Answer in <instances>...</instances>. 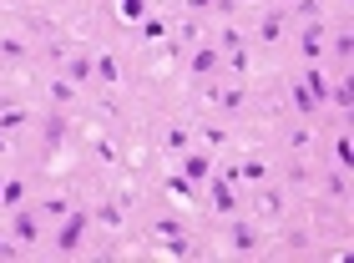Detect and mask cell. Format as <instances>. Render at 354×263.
I'll return each instance as SVG.
<instances>
[{
  "label": "cell",
  "mask_w": 354,
  "mask_h": 263,
  "mask_svg": "<svg viewBox=\"0 0 354 263\" xmlns=\"http://www.w3.org/2000/svg\"><path fill=\"white\" fill-rule=\"evenodd\" d=\"M46 96H51V102L56 107H76V102H82V87H76V81H66V76H51V81H46Z\"/></svg>",
  "instance_id": "cell-17"
},
{
  "label": "cell",
  "mask_w": 354,
  "mask_h": 263,
  "mask_svg": "<svg viewBox=\"0 0 354 263\" xmlns=\"http://www.w3.org/2000/svg\"><path fill=\"white\" fill-rule=\"evenodd\" d=\"M228 248H233V253H259V248H263L259 228H253V223H243L238 212H233V228H228Z\"/></svg>",
  "instance_id": "cell-14"
},
{
  "label": "cell",
  "mask_w": 354,
  "mask_h": 263,
  "mask_svg": "<svg viewBox=\"0 0 354 263\" xmlns=\"http://www.w3.org/2000/svg\"><path fill=\"white\" fill-rule=\"evenodd\" d=\"M279 243H283V248H288V253H304V248H309V243H314V238H309V233H304V228H283V238H279Z\"/></svg>",
  "instance_id": "cell-37"
},
{
  "label": "cell",
  "mask_w": 354,
  "mask_h": 263,
  "mask_svg": "<svg viewBox=\"0 0 354 263\" xmlns=\"http://www.w3.org/2000/svg\"><path fill=\"white\" fill-rule=\"evenodd\" d=\"M213 46H218V51H238V46H248V36H243V30H238V26H223Z\"/></svg>",
  "instance_id": "cell-33"
},
{
  "label": "cell",
  "mask_w": 354,
  "mask_h": 263,
  "mask_svg": "<svg viewBox=\"0 0 354 263\" xmlns=\"http://www.w3.org/2000/svg\"><path fill=\"white\" fill-rule=\"evenodd\" d=\"M91 152H96L102 167H122V152H117V142H111V137H91Z\"/></svg>",
  "instance_id": "cell-29"
},
{
  "label": "cell",
  "mask_w": 354,
  "mask_h": 263,
  "mask_svg": "<svg viewBox=\"0 0 354 263\" xmlns=\"http://www.w3.org/2000/svg\"><path fill=\"white\" fill-rule=\"evenodd\" d=\"M183 6H187V15H207V10L228 15V10H238V0H183Z\"/></svg>",
  "instance_id": "cell-31"
},
{
  "label": "cell",
  "mask_w": 354,
  "mask_h": 263,
  "mask_svg": "<svg viewBox=\"0 0 354 263\" xmlns=\"http://www.w3.org/2000/svg\"><path fill=\"white\" fill-rule=\"evenodd\" d=\"M111 10H117L122 26H142L152 15V0H111Z\"/></svg>",
  "instance_id": "cell-20"
},
{
  "label": "cell",
  "mask_w": 354,
  "mask_h": 263,
  "mask_svg": "<svg viewBox=\"0 0 354 263\" xmlns=\"http://www.w3.org/2000/svg\"><path fill=\"white\" fill-rule=\"evenodd\" d=\"M329 102H334V111H339V117H349V102H354L349 81H334V87H329Z\"/></svg>",
  "instance_id": "cell-34"
},
{
  "label": "cell",
  "mask_w": 354,
  "mask_h": 263,
  "mask_svg": "<svg viewBox=\"0 0 354 263\" xmlns=\"http://www.w3.org/2000/svg\"><path fill=\"white\" fill-rule=\"evenodd\" d=\"M288 36V10H268L259 21V46H283Z\"/></svg>",
  "instance_id": "cell-16"
},
{
  "label": "cell",
  "mask_w": 354,
  "mask_h": 263,
  "mask_svg": "<svg viewBox=\"0 0 354 263\" xmlns=\"http://www.w3.org/2000/svg\"><path fill=\"white\" fill-rule=\"evenodd\" d=\"M259 218H273V223L288 218V192L273 183V177H268V183H259Z\"/></svg>",
  "instance_id": "cell-9"
},
{
  "label": "cell",
  "mask_w": 354,
  "mask_h": 263,
  "mask_svg": "<svg viewBox=\"0 0 354 263\" xmlns=\"http://www.w3.org/2000/svg\"><path fill=\"white\" fill-rule=\"evenodd\" d=\"M283 91H288V102H294V111H299V122H314L319 111H324V107H319L314 96H309V87H304V81H288V76H283Z\"/></svg>",
  "instance_id": "cell-15"
},
{
  "label": "cell",
  "mask_w": 354,
  "mask_h": 263,
  "mask_svg": "<svg viewBox=\"0 0 354 263\" xmlns=\"http://www.w3.org/2000/svg\"><path fill=\"white\" fill-rule=\"evenodd\" d=\"M157 147H162V157H183L187 147H192V127L187 122H167L162 137H157Z\"/></svg>",
  "instance_id": "cell-13"
},
{
  "label": "cell",
  "mask_w": 354,
  "mask_h": 263,
  "mask_svg": "<svg viewBox=\"0 0 354 263\" xmlns=\"http://www.w3.org/2000/svg\"><path fill=\"white\" fill-rule=\"evenodd\" d=\"M66 81H76V87H96V56L86 51V46H82V51H71L66 56Z\"/></svg>",
  "instance_id": "cell-12"
},
{
  "label": "cell",
  "mask_w": 354,
  "mask_h": 263,
  "mask_svg": "<svg viewBox=\"0 0 354 263\" xmlns=\"http://www.w3.org/2000/svg\"><path fill=\"white\" fill-rule=\"evenodd\" d=\"M10 152V137H6V132H0V157H6Z\"/></svg>",
  "instance_id": "cell-41"
},
{
  "label": "cell",
  "mask_w": 354,
  "mask_h": 263,
  "mask_svg": "<svg viewBox=\"0 0 354 263\" xmlns=\"http://www.w3.org/2000/svg\"><path fill=\"white\" fill-rule=\"evenodd\" d=\"M203 192H207V208L218 212V218H233V212H243V197H238V188L228 183V177H207L203 183Z\"/></svg>",
  "instance_id": "cell-3"
},
{
  "label": "cell",
  "mask_w": 354,
  "mask_h": 263,
  "mask_svg": "<svg viewBox=\"0 0 354 263\" xmlns=\"http://www.w3.org/2000/svg\"><path fill=\"white\" fill-rule=\"evenodd\" d=\"M223 71H228V76H248V71H253L248 46H238V51H223Z\"/></svg>",
  "instance_id": "cell-27"
},
{
  "label": "cell",
  "mask_w": 354,
  "mask_h": 263,
  "mask_svg": "<svg viewBox=\"0 0 354 263\" xmlns=\"http://www.w3.org/2000/svg\"><path fill=\"white\" fill-rule=\"evenodd\" d=\"M71 208H76V203H71V197H61V192H56V197H41V203H36V212H41V218H56V223L66 218Z\"/></svg>",
  "instance_id": "cell-28"
},
{
  "label": "cell",
  "mask_w": 354,
  "mask_h": 263,
  "mask_svg": "<svg viewBox=\"0 0 354 263\" xmlns=\"http://www.w3.org/2000/svg\"><path fill=\"white\" fill-rule=\"evenodd\" d=\"M192 137H198L207 152H218V147H228V132H223L218 122H192Z\"/></svg>",
  "instance_id": "cell-24"
},
{
  "label": "cell",
  "mask_w": 354,
  "mask_h": 263,
  "mask_svg": "<svg viewBox=\"0 0 354 263\" xmlns=\"http://www.w3.org/2000/svg\"><path fill=\"white\" fill-rule=\"evenodd\" d=\"M137 36H142V46H167V36H172V26L162 21V15H147V21L137 26Z\"/></svg>",
  "instance_id": "cell-23"
},
{
  "label": "cell",
  "mask_w": 354,
  "mask_h": 263,
  "mask_svg": "<svg viewBox=\"0 0 354 263\" xmlns=\"http://www.w3.org/2000/svg\"><path fill=\"white\" fill-rule=\"evenodd\" d=\"M86 233H91V212H86V208H71L66 218H61V228H56L51 248H56L61 258H76V253L86 248Z\"/></svg>",
  "instance_id": "cell-2"
},
{
  "label": "cell",
  "mask_w": 354,
  "mask_h": 263,
  "mask_svg": "<svg viewBox=\"0 0 354 263\" xmlns=\"http://www.w3.org/2000/svg\"><path fill=\"white\" fill-rule=\"evenodd\" d=\"M329 51L339 56V61H349V56H354V36H349V30H339V36H329Z\"/></svg>",
  "instance_id": "cell-39"
},
{
  "label": "cell",
  "mask_w": 354,
  "mask_h": 263,
  "mask_svg": "<svg viewBox=\"0 0 354 263\" xmlns=\"http://www.w3.org/2000/svg\"><path fill=\"white\" fill-rule=\"evenodd\" d=\"M10 238L21 243V248H41V212L15 208V212H10Z\"/></svg>",
  "instance_id": "cell-8"
},
{
  "label": "cell",
  "mask_w": 354,
  "mask_h": 263,
  "mask_svg": "<svg viewBox=\"0 0 354 263\" xmlns=\"http://www.w3.org/2000/svg\"><path fill=\"white\" fill-rule=\"evenodd\" d=\"M243 6H248V0H243Z\"/></svg>",
  "instance_id": "cell-43"
},
{
  "label": "cell",
  "mask_w": 354,
  "mask_h": 263,
  "mask_svg": "<svg viewBox=\"0 0 354 263\" xmlns=\"http://www.w3.org/2000/svg\"><path fill=\"white\" fill-rule=\"evenodd\" d=\"M198 87H203V102H213L223 117H243V111L253 107L243 76H238V81H198Z\"/></svg>",
  "instance_id": "cell-1"
},
{
  "label": "cell",
  "mask_w": 354,
  "mask_h": 263,
  "mask_svg": "<svg viewBox=\"0 0 354 263\" xmlns=\"http://www.w3.org/2000/svg\"><path fill=\"white\" fill-rule=\"evenodd\" d=\"M26 56H30V41L15 36V30H6V36H0V61L15 66V61H26Z\"/></svg>",
  "instance_id": "cell-25"
},
{
  "label": "cell",
  "mask_w": 354,
  "mask_h": 263,
  "mask_svg": "<svg viewBox=\"0 0 354 263\" xmlns=\"http://www.w3.org/2000/svg\"><path fill=\"white\" fill-rule=\"evenodd\" d=\"M177 233H187L183 218H172V212L167 218H152V238H177Z\"/></svg>",
  "instance_id": "cell-35"
},
{
  "label": "cell",
  "mask_w": 354,
  "mask_h": 263,
  "mask_svg": "<svg viewBox=\"0 0 354 263\" xmlns=\"http://www.w3.org/2000/svg\"><path fill=\"white\" fill-rule=\"evenodd\" d=\"M299 81L309 87V96H314L319 107L329 102V87H334V81H329V71H324V66H304V76H299Z\"/></svg>",
  "instance_id": "cell-19"
},
{
  "label": "cell",
  "mask_w": 354,
  "mask_h": 263,
  "mask_svg": "<svg viewBox=\"0 0 354 263\" xmlns=\"http://www.w3.org/2000/svg\"><path fill=\"white\" fill-rule=\"evenodd\" d=\"M299 56L309 61V66H324V56H329V26L324 21H304V30H299Z\"/></svg>",
  "instance_id": "cell-4"
},
{
  "label": "cell",
  "mask_w": 354,
  "mask_h": 263,
  "mask_svg": "<svg viewBox=\"0 0 354 263\" xmlns=\"http://www.w3.org/2000/svg\"><path fill=\"white\" fill-rule=\"evenodd\" d=\"M309 147H314V132H309V127L288 132V152H294V157H304V152H309Z\"/></svg>",
  "instance_id": "cell-38"
},
{
  "label": "cell",
  "mask_w": 354,
  "mask_h": 263,
  "mask_svg": "<svg viewBox=\"0 0 354 263\" xmlns=\"http://www.w3.org/2000/svg\"><path fill=\"white\" fill-rule=\"evenodd\" d=\"M41 142L46 147H61V142H66L71 137V117H66V107H51V111H41Z\"/></svg>",
  "instance_id": "cell-10"
},
{
  "label": "cell",
  "mask_w": 354,
  "mask_h": 263,
  "mask_svg": "<svg viewBox=\"0 0 354 263\" xmlns=\"http://www.w3.org/2000/svg\"><path fill=\"white\" fill-rule=\"evenodd\" d=\"M177 41H183V46H198V41H207L198 15H183V26H177Z\"/></svg>",
  "instance_id": "cell-32"
},
{
  "label": "cell",
  "mask_w": 354,
  "mask_h": 263,
  "mask_svg": "<svg viewBox=\"0 0 354 263\" xmlns=\"http://www.w3.org/2000/svg\"><path fill=\"white\" fill-rule=\"evenodd\" d=\"M218 71H223V51H218L213 41H198V46L187 51V76H192V81H213Z\"/></svg>",
  "instance_id": "cell-5"
},
{
  "label": "cell",
  "mask_w": 354,
  "mask_h": 263,
  "mask_svg": "<svg viewBox=\"0 0 354 263\" xmlns=\"http://www.w3.org/2000/svg\"><path fill=\"white\" fill-rule=\"evenodd\" d=\"M96 87H102V91H117L122 87V61L111 56V51L96 56Z\"/></svg>",
  "instance_id": "cell-18"
},
{
  "label": "cell",
  "mask_w": 354,
  "mask_h": 263,
  "mask_svg": "<svg viewBox=\"0 0 354 263\" xmlns=\"http://www.w3.org/2000/svg\"><path fill=\"white\" fill-rule=\"evenodd\" d=\"M324 197L329 203H349V167H329L324 172Z\"/></svg>",
  "instance_id": "cell-21"
},
{
  "label": "cell",
  "mask_w": 354,
  "mask_h": 263,
  "mask_svg": "<svg viewBox=\"0 0 354 263\" xmlns=\"http://www.w3.org/2000/svg\"><path fill=\"white\" fill-rule=\"evenodd\" d=\"M0 208L6 212L26 208V177H0Z\"/></svg>",
  "instance_id": "cell-22"
},
{
  "label": "cell",
  "mask_w": 354,
  "mask_h": 263,
  "mask_svg": "<svg viewBox=\"0 0 354 263\" xmlns=\"http://www.w3.org/2000/svg\"><path fill=\"white\" fill-rule=\"evenodd\" d=\"M177 172H183V177H192V183H207V177H213L218 172V157L213 152H207V147H187V152L183 157H177Z\"/></svg>",
  "instance_id": "cell-7"
},
{
  "label": "cell",
  "mask_w": 354,
  "mask_h": 263,
  "mask_svg": "<svg viewBox=\"0 0 354 263\" xmlns=\"http://www.w3.org/2000/svg\"><path fill=\"white\" fill-rule=\"evenodd\" d=\"M15 253H21V243H15L10 233H0V258H15Z\"/></svg>",
  "instance_id": "cell-40"
},
{
  "label": "cell",
  "mask_w": 354,
  "mask_h": 263,
  "mask_svg": "<svg viewBox=\"0 0 354 263\" xmlns=\"http://www.w3.org/2000/svg\"><path fill=\"white\" fill-rule=\"evenodd\" d=\"M30 122H36V117H30L26 107H0V132H6V137H10V132H26Z\"/></svg>",
  "instance_id": "cell-26"
},
{
  "label": "cell",
  "mask_w": 354,
  "mask_h": 263,
  "mask_svg": "<svg viewBox=\"0 0 354 263\" xmlns=\"http://www.w3.org/2000/svg\"><path fill=\"white\" fill-rule=\"evenodd\" d=\"M162 192L177 208H198V197H203V188L192 183V177H183V172H162Z\"/></svg>",
  "instance_id": "cell-11"
},
{
  "label": "cell",
  "mask_w": 354,
  "mask_h": 263,
  "mask_svg": "<svg viewBox=\"0 0 354 263\" xmlns=\"http://www.w3.org/2000/svg\"><path fill=\"white\" fill-rule=\"evenodd\" d=\"M288 10H294L299 21H324V0H294Z\"/></svg>",
  "instance_id": "cell-36"
},
{
  "label": "cell",
  "mask_w": 354,
  "mask_h": 263,
  "mask_svg": "<svg viewBox=\"0 0 354 263\" xmlns=\"http://www.w3.org/2000/svg\"><path fill=\"white\" fill-rule=\"evenodd\" d=\"M127 212H132V192H111V197H102V203H96V212H91V218L102 223L106 233H122Z\"/></svg>",
  "instance_id": "cell-6"
},
{
  "label": "cell",
  "mask_w": 354,
  "mask_h": 263,
  "mask_svg": "<svg viewBox=\"0 0 354 263\" xmlns=\"http://www.w3.org/2000/svg\"><path fill=\"white\" fill-rule=\"evenodd\" d=\"M279 6H283V10H288V6H294V0H279Z\"/></svg>",
  "instance_id": "cell-42"
},
{
  "label": "cell",
  "mask_w": 354,
  "mask_h": 263,
  "mask_svg": "<svg viewBox=\"0 0 354 263\" xmlns=\"http://www.w3.org/2000/svg\"><path fill=\"white\" fill-rule=\"evenodd\" d=\"M329 157H334V167H354V142H349V132H339V137H334Z\"/></svg>",
  "instance_id": "cell-30"
}]
</instances>
